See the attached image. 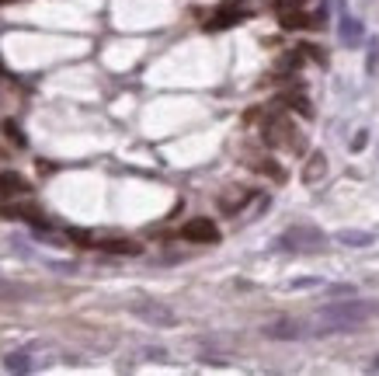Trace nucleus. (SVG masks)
<instances>
[{"mask_svg":"<svg viewBox=\"0 0 379 376\" xmlns=\"http://www.w3.org/2000/svg\"><path fill=\"white\" fill-rule=\"evenodd\" d=\"M70 237H74L77 244H91V234H84V230H70Z\"/></svg>","mask_w":379,"mask_h":376,"instance_id":"obj_22","label":"nucleus"},{"mask_svg":"<svg viewBox=\"0 0 379 376\" xmlns=\"http://www.w3.org/2000/svg\"><path fill=\"white\" fill-rule=\"evenodd\" d=\"M0 4H14V0H0Z\"/></svg>","mask_w":379,"mask_h":376,"instance_id":"obj_24","label":"nucleus"},{"mask_svg":"<svg viewBox=\"0 0 379 376\" xmlns=\"http://www.w3.org/2000/svg\"><path fill=\"white\" fill-rule=\"evenodd\" d=\"M136 314H139L143 321H150V324H160V328H171V324H178L174 310H167V307H157V303H139V307H136Z\"/></svg>","mask_w":379,"mask_h":376,"instance_id":"obj_7","label":"nucleus"},{"mask_svg":"<svg viewBox=\"0 0 379 376\" xmlns=\"http://www.w3.org/2000/svg\"><path fill=\"white\" fill-rule=\"evenodd\" d=\"M265 335L275 338V342H289V338H299V324L296 321H275V324L265 328Z\"/></svg>","mask_w":379,"mask_h":376,"instance_id":"obj_10","label":"nucleus"},{"mask_svg":"<svg viewBox=\"0 0 379 376\" xmlns=\"http://www.w3.org/2000/svg\"><path fill=\"white\" fill-rule=\"evenodd\" d=\"M282 28L285 32H299V28H313V25H310V18L299 7V11H282Z\"/></svg>","mask_w":379,"mask_h":376,"instance_id":"obj_14","label":"nucleus"},{"mask_svg":"<svg viewBox=\"0 0 379 376\" xmlns=\"http://www.w3.org/2000/svg\"><path fill=\"white\" fill-rule=\"evenodd\" d=\"M97 248H101V251H108V255H139V251H143L136 241H125V237H111V241H101Z\"/></svg>","mask_w":379,"mask_h":376,"instance_id":"obj_9","label":"nucleus"},{"mask_svg":"<svg viewBox=\"0 0 379 376\" xmlns=\"http://www.w3.org/2000/svg\"><path fill=\"white\" fill-rule=\"evenodd\" d=\"M18 296H25V289L21 286H14V282H7L0 276V300H18Z\"/></svg>","mask_w":379,"mask_h":376,"instance_id":"obj_17","label":"nucleus"},{"mask_svg":"<svg viewBox=\"0 0 379 376\" xmlns=\"http://www.w3.org/2000/svg\"><path fill=\"white\" fill-rule=\"evenodd\" d=\"M181 237L191 241V244H216V241H219V227H216L212 220L198 216V220H188V223L181 227Z\"/></svg>","mask_w":379,"mask_h":376,"instance_id":"obj_4","label":"nucleus"},{"mask_svg":"<svg viewBox=\"0 0 379 376\" xmlns=\"http://www.w3.org/2000/svg\"><path fill=\"white\" fill-rule=\"evenodd\" d=\"M265 140L272 147H289V150H303V140L299 133L292 129V122L285 115H268L265 119Z\"/></svg>","mask_w":379,"mask_h":376,"instance_id":"obj_2","label":"nucleus"},{"mask_svg":"<svg viewBox=\"0 0 379 376\" xmlns=\"http://www.w3.org/2000/svg\"><path fill=\"white\" fill-rule=\"evenodd\" d=\"M240 18H244V11L230 4V7H223V11H219V14H216V18L205 25V28H230V25H237Z\"/></svg>","mask_w":379,"mask_h":376,"instance_id":"obj_12","label":"nucleus"},{"mask_svg":"<svg viewBox=\"0 0 379 376\" xmlns=\"http://www.w3.org/2000/svg\"><path fill=\"white\" fill-rule=\"evenodd\" d=\"M341 42H345V46H359V42H362V25H359L355 18H345V21H341Z\"/></svg>","mask_w":379,"mask_h":376,"instance_id":"obj_13","label":"nucleus"},{"mask_svg":"<svg viewBox=\"0 0 379 376\" xmlns=\"http://www.w3.org/2000/svg\"><path fill=\"white\" fill-rule=\"evenodd\" d=\"M324 175H327V157L317 150V154H310V161H306V168H303V182H306V185H317Z\"/></svg>","mask_w":379,"mask_h":376,"instance_id":"obj_8","label":"nucleus"},{"mask_svg":"<svg viewBox=\"0 0 379 376\" xmlns=\"http://www.w3.org/2000/svg\"><path fill=\"white\" fill-rule=\"evenodd\" d=\"M279 105H289V108H296L303 119H313V105H310V98L303 91H296V94H282L279 98Z\"/></svg>","mask_w":379,"mask_h":376,"instance_id":"obj_11","label":"nucleus"},{"mask_svg":"<svg viewBox=\"0 0 379 376\" xmlns=\"http://www.w3.org/2000/svg\"><path fill=\"white\" fill-rule=\"evenodd\" d=\"M0 213H4L7 220H28V223H35V227L46 230V213H42L35 202H11V206H4Z\"/></svg>","mask_w":379,"mask_h":376,"instance_id":"obj_5","label":"nucleus"},{"mask_svg":"<svg viewBox=\"0 0 379 376\" xmlns=\"http://www.w3.org/2000/svg\"><path fill=\"white\" fill-rule=\"evenodd\" d=\"M4 366H7L11 373H28V370H32V363H28V356H21V352H14V356H7V359H4Z\"/></svg>","mask_w":379,"mask_h":376,"instance_id":"obj_16","label":"nucleus"},{"mask_svg":"<svg viewBox=\"0 0 379 376\" xmlns=\"http://www.w3.org/2000/svg\"><path fill=\"white\" fill-rule=\"evenodd\" d=\"M324 244H327V237L317 227H292L282 241H279V248H289V251L292 248L296 251H324Z\"/></svg>","mask_w":379,"mask_h":376,"instance_id":"obj_3","label":"nucleus"},{"mask_svg":"<svg viewBox=\"0 0 379 376\" xmlns=\"http://www.w3.org/2000/svg\"><path fill=\"white\" fill-rule=\"evenodd\" d=\"M275 7H279V14H282V11H299L303 0H275Z\"/></svg>","mask_w":379,"mask_h":376,"instance_id":"obj_21","label":"nucleus"},{"mask_svg":"<svg viewBox=\"0 0 379 376\" xmlns=\"http://www.w3.org/2000/svg\"><path fill=\"white\" fill-rule=\"evenodd\" d=\"M32 185H28V178H21L18 171H0V195L4 199H21V195H28Z\"/></svg>","mask_w":379,"mask_h":376,"instance_id":"obj_6","label":"nucleus"},{"mask_svg":"<svg viewBox=\"0 0 379 376\" xmlns=\"http://www.w3.org/2000/svg\"><path fill=\"white\" fill-rule=\"evenodd\" d=\"M373 314H379L376 303H362V300H352V303H331L320 310V324L324 331L320 335H334V331H352L359 324H366Z\"/></svg>","mask_w":379,"mask_h":376,"instance_id":"obj_1","label":"nucleus"},{"mask_svg":"<svg viewBox=\"0 0 379 376\" xmlns=\"http://www.w3.org/2000/svg\"><path fill=\"white\" fill-rule=\"evenodd\" d=\"M299 53H310V60H313V63H320V67L327 63V56H324V49H320V46H303Z\"/></svg>","mask_w":379,"mask_h":376,"instance_id":"obj_20","label":"nucleus"},{"mask_svg":"<svg viewBox=\"0 0 379 376\" xmlns=\"http://www.w3.org/2000/svg\"><path fill=\"white\" fill-rule=\"evenodd\" d=\"M338 241H341V244L366 248V244H373V234H362V230H341V234H338Z\"/></svg>","mask_w":379,"mask_h":376,"instance_id":"obj_15","label":"nucleus"},{"mask_svg":"<svg viewBox=\"0 0 379 376\" xmlns=\"http://www.w3.org/2000/svg\"><path fill=\"white\" fill-rule=\"evenodd\" d=\"M4 133H7V140L14 143V147H25V136H21V129H18V122H4Z\"/></svg>","mask_w":379,"mask_h":376,"instance_id":"obj_18","label":"nucleus"},{"mask_svg":"<svg viewBox=\"0 0 379 376\" xmlns=\"http://www.w3.org/2000/svg\"><path fill=\"white\" fill-rule=\"evenodd\" d=\"M373 370H379V359H373Z\"/></svg>","mask_w":379,"mask_h":376,"instance_id":"obj_23","label":"nucleus"},{"mask_svg":"<svg viewBox=\"0 0 379 376\" xmlns=\"http://www.w3.org/2000/svg\"><path fill=\"white\" fill-rule=\"evenodd\" d=\"M258 171H261V175H268V178H275V182H282V178H285V171H282V168H275V161H261V164H258Z\"/></svg>","mask_w":379,"mask_h":376,"instance_id":"obj_19","label":"nucleus"}]
</instances>
